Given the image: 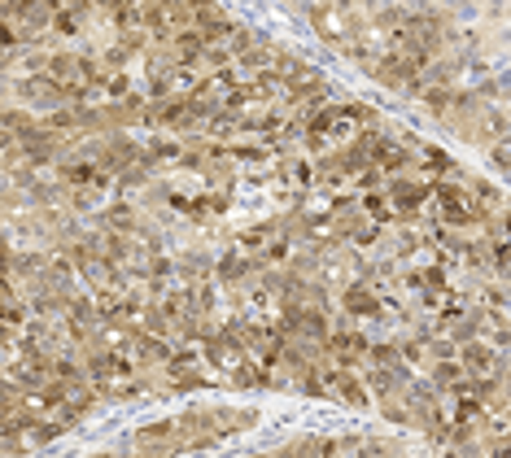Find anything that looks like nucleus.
I'll return each mask as SVG.
<instances>
[{"label": "nucleus", "mask_w": 511, "mask_h": 458, "mask_svg": "<svg viewBox=\"0 0 511 458\" xmlns=\"http://www.w3.org/2000/svg\"><path fill=\"white\" fill-rule=\"evenodd\" d=\"M507 223H511V219H507Z\"/></svg>", "instance_id": "7"}, {"label": "nucleus", "mask_w": 511, "mask_h": 458, "mask_svg": "<svg viewBox=\"0 0 511 458\" xmlns=\"http://www.w3.org/2000/svg\"><path fill=\"white\" fill-rule=\"evenodd\" d=\"M494 258H498V266H511V244H498Z\"/></svg>", "instance_id": "5"}, {"label": "nucleus", "mask_w": 511, "mask_h": 458, "mask_svg": "<svg viewBox=\"0 0 511 458\" xmlns=\"http://www.w3.org/2000/svg\"><path fill=\"white\" fill-rule=\"evenodd\" d=\"M498 458H511V445H507V449H498Z\"/></svg>", "instance_id": "6"}, {"label": "nucleus", "mask_w": 511, "mask_h": 458, "mask_svg": "<svg viewBox=\"0 0 511 458\" xmlns=\"http://www.w3.org/2000/svg\"><path fill=\"white\" fill-rule=\"evenodd\" d=\"M468 363L490 371V367H494V354H490V349H481V345H472V349H468Z\"/></svg>", "instance_id": "1"}, {"label": "nucleus", "mask_w": 511, "mask_h": 458, "mask_svg": "<svg viewBox=\"0 0 511 458\" xmlns=\"http://www.w3.org/2000/svg\"><path fill=\"white\" fill-rule=\"evenodd\" d=\"M350 306H354V310H371V297H367V293H350Z\"/></svg>", "instance_id": "3"}, {"label": "nucleus", "mask_w": 511, "mask_h": 458, "mask_svg": "<svg viewBox=\"0 0 511 458\" xmlns=\"http://www.w3.org/2000/svg\"><path fill=\"white\" fill-rule=\"evenodd\" d=\"M236 271H245V262H241V258H227V262H223V275H236Z\"/></svg>", "instance_id": "4"}, {"label": "nucleus", "mask_w": 511, "mask_h": 458, "mask_svg": "<svg viewBox=\"0 0 511 458\" xmlns=\"http://www.w3.org/2000/svg\"><path fill=\"white\" fill-rule=\"evenodd\" d=\"M336 389H341V393H350V402H363V393H358V384H354L350 375H341V380H336Z\"/></svg>", "instance_id": "2"}]
</instances>
